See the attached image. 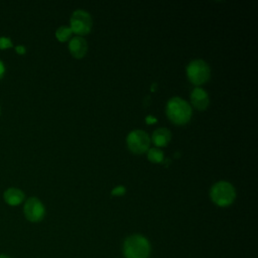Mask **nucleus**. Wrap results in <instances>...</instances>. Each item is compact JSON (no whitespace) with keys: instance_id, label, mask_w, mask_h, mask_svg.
<instances>
[{"instance_id":"423d86ee","label":"nucleus","mask_w":258,"mask_h":258,"mask_svg":"<svg viewBox=\"0 0 258 258\" xmlns=\"http://www.w3.org/2000/svg\"><path fill=\"white\" fill-rule=\"evenodd\" d=\"M127 146L128 148L136 154L144 153L148 148L150 144V138L148 134L140 129L132 130L126 138Z\"/></svg>"},{"instance_id":"f257e3e1","label":"nucleus","mask_w":258,"mask_h":258,"mask_svg":"<svg viewBox=\"0 0 258 258\" xmlns=\"http://www.w3.org/2000/svg\"><path fill=\"white\" fill-rule=\"evenodd\" d=\"M150 251L151 246L149 241L139 234L127 237L123 244L125 258H148Z\"/></svg>"},{"instance_id":"4468645a","label":"nucleus","mask_w":258,"mask_h":258,"mask_svg":"<svg viewBox=\"0 0 258 258\" xmlns=\"http://www.w3.org/2000/svg\"><path fill=\"white\" fill-rule=\"evenodd\" d=\"M12 46H13V43L9 37L0 36V49H6Z\"/></svg>"},{"instance_id":"0eeeda50","label":"nucleus","mask_w":258,"mask_h":258,"mask_svg":"<svg viewBox=\"0 0 258 258\" xmlns=\"http://www.w3.org/2000/svg\"><path fill=\"white\" fill-rule=\"evenodd\" d=\"M23 212L25 218L32 222V223H37L41 221L45 215V209L43 204L38 200L37 198H29L23 207Z\"/></svg>"},{"instance_id":"a211bd4d","label":"nucleus","mask_w":258,"mask_h":258,"mask_svg":"<svg viewBox=\"0 0 258 258\" xmlns=\"http://www.w3.org/2000/svg\"><path fill=\"white\" fill-rule=\"evenodd\" d=\"M145 121L148 123V124H152V123H155L156 122V118L152 117V116H147Z\"/></svg>"},{"instance_id":"7ed1b4c3","label":"nucleus","mask_w":258,"mask_h":258,"mask_svg":"<svg viewBox=\"0 0 258 258\" xmlns=\"http://www.w3.org/2000/svg\"><path fill=\"white\" fill-rule=\"evenodd\" d=\"M212 201L219 207L230 206L236 198L234 186L228 181H218L211 188Z\"/></svg>"},{"instance_id":"dca6fc26","label":"nucleus","mask_w":258,"mask_h":258,"mask_svg":"<svg viewBox=\"0 0 258 258\" xmlns=\"http://www.w3.org/2000/svg\"><path fill=\"white\" fill-rule=\"evenodd\" d=\"M15 50H16V52H18L19 54H23V53H25V51H26L25 46H23V45H17V46L15 47Z\"/></svg>"},{"instance_id":"9b49d317","label":"nucleus","mask_w":258,"mask_h":258,"mask_svg":"<svg viewBox=\"0 0 258 258\" xmlns=\"http://www.w3.org/2000/svg\"><path fill=\"white\" fill-rule=\"evenodd\" d=\"M171 139V133L167 128H157L152 133V142L154 145L161 147L166 146Z\"/></svg>"},{"instance_id":"20e7f679","label":"nucleus","mask_w":258,"mask_h":258,"mask_svg":"<svg viewBox=\"0 0 258 258\" xmlns=\"http://www.w3.org/2000/svg\"><path fill=\"white\" fill-rule=\"evenodd\" d=\"M186 75L192 84L199 86L206 83L210 79L211 69L205 60L195 59L187 64Z\"/></svg>"},{"instance_id":"6e6552de","label":"nucleus","mask_w":258,"mask_h":258,"mask_svg":"<svg viewBox=\"0 0 258 258\" xmlns=\"http://www.w3.org/2000/svg\"><path fill=\"white\" fill-rule=\"evenodd\" d=\"M69 48L73 56L76 58H82L88 51V43L82 36H75L70 40Z\"/></svg>"},{"instance_id":"f3484780","label":"nucleus","mask_w":258,"mask_h":258,"mask_svg":"<svg viewBox=\"0 0 258 258\" xmlns=\"http://www.w3.org/2000/svg\"><path fill=\"white\" fill-rule=\"evenodd\" d=\"M4 74H5V66L3 61L0 59V79L4 76Z\"/></svg>"},{"instance_id":"9d476101","label":"nucleus","mask_w":258,"mask_h":258,"mask_svg":"<svg viewBox=\"0 0 258 258\" xmlns=\"http://www.w3.org/2000/svg\"><path fill=\"white\" fill-rule=\"evenodd\" d=\"M4 201L10 206H17L24 200V192L16 187H9L3 194Z\"/></svg>"},{"instance_id":"39448f33","label":"nucleus","mask_w":258,"mask_h":258,"mask_svg":"<svg viewBox=\"0 0 258 258\" xmlns=\"http://www.w3.org/2000/svg\"><path fill=\"white\" fill-rule=\"evenodd\" d=\"M71 22V29L73 32L79 34V35H85L88 34L91 31L93 20L89 12L78 9L74 11V13L71 16L70 19Z\"/></svg>"},{"instance_id":"f03ea898","label":"nucleus","mask_w":258,"mask_h":258,"mask_svg":"<svg viewBox=\"0 0 258 258\" xmlns=\"http://www.w3.org/2000/svg\"><path fill=\"white\" fill-rule=\"evenodd\" d=\"M166 115L172 123L183 125L191 118V107L183 99L173 97L167 102Z\"/></svg>"},{"instance_id":"6ab92c4d","label":"nucleus","mask_w":258,"mask_h":258,"mask_svg":"<svg viewBox=\"0 0 258 258\" xmlns=\"http://www.w3.org/2000/svg\"><path fill=\"white\" fill-rule=\"evenodd\" d=\"M0 258H10V257L5 255V254H0Z\"/></svg>"},{"instance_id":"1a4fd4ad","label":"nucleus","mask_w":258,"mask_h":258,"mask_svg":"<svg viewBox=\"0 0 258 258\" xmlns=\"http://www.w3.org/2000/svg\"><path fill=\"white\" fill-rule=\"evenodd\" d=\"M190 101L192 106L198 110H205L210 103L208 93L202 88H195L190 93Z\"/></svg>"},{"instance_id":"2eb2a0df","label":"nucleus","mask_w":258,"mask_h":258,"mask_svg":"<svg viewBox=\"0 0 258 258\" xmlns=\"http://www.w3.org/2000/svg\"><path fill=\"white\" fill-rule=\"evenodd\" d=\"M125 194V187L123 185H118L112 190L113 196H122Z\"/></svg>"},{"instance_id":"f8f14e48","label":"nucleus","mask_w":258,"mask_h":258,"mask_svg":"<svg viewBox=\"0 0 258 258\" xmlns=\"http://www.w3.org/2000/svg\"><path fill=\"white\" fill-rule=\"evenodd\" d=\"M147 157L149 159V161L151 162H154V163H160L163 161V152L157 148V147H153V148H150L148 150V153H147Z\"/></svg>"},{"instance_id":"ddd939ff","label":"nucleus","mask_w":258,"mask_h":258,"mask_svg":"<svg viewBox=\"0 0 258 258\" xmlns=\"http://www.w3.org/2000/svg\"><path fill=\"white\" fill-rule=\"evenodd\" d=\"M72 33H73V31H72V29H71V27H69V26H60V27H58L57 29H56V31H55V36H56V38L59 40V41H66V40H68L69 38H70V36L72 35Z\"/></svg>"}]
</instances>
